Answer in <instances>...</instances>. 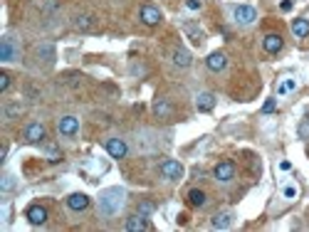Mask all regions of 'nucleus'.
I'll return each mask as SVG.
<instances>
[{
  "label": "nucleus",
  "mask_w": 309,
  "mask_h": 232,
  "mask_svg": "<svg viewBox=\"0 0 309 232\" xmlns=\"http://www.w3.org/2000/svg\"><path fill=\"white\" fill-rule=\"evenodd\" d=\"M282 45H285V40H282L280 35H275V32H270V35L262 37V47H265V52H270V55H277V52L282 50Z\"/></svg>",
  "instance_id": "ddd939ff"
},
{
  "label": "nucleus",
  "mask_w": 309,
  "mask_h": 232,
  "mask_svg": "<svg viewBox=\"0 0 309 232\" xmlns=\"http://www.w3.org/2000/svg\"><path fill=\"white\" fill-rule=\"evenodd\" d=\"M25 218H27V223H30V225L40 228V225H45V223H47V208H45V205H30V208H27V213H25Z\"/></svg>",
  "instance_id": "39448f33"
},
{
  "label": "nucleus",
  "mask_w": 309,
  "mask_h": 232,
  "mask_svg": "<svg viewBox=\"0 0 309 232\" xmlns=\"http://www.w3.org/2000/svg\"><path fill=\"white\" fill-rule=\"evenodd\" d=\"M295 86H297V81H295V79H285V81H280L277 94H287V91H292Z\"/></svg>",
  "instance_id": "5701e85b"
},
{
  "label": "nucleus",
  "mask_w": 309,
  "mask_h": 232,
  "mask_svg": "<svg viewBox=\"0 0 309 232\" xmlns=\"http://www.w3.org/2000/svg\"><path fill=\"white\" fill-rule=\"evenodd\" d=\"M74 27H77L79 32H92V30L97 27V17H94V15H89V12L77 15V17H74Z\"/></svg>",
  "instance_id": "4468645a"
},
{
  "label": "nucleus",
  "mask_w": 309,
  "mask_h": 232,
  "mask_svg": "<svg viewBox=\"0 0 309 232\" xmlns=\"http://www.w3.org/2000/svg\"><path fill=\"white\" fill-rule=\"evenodd\" d=\"M104 149H107V154L112 155V158H117V160L126 158V154H129V146H126L124 139H109V141L104 144Z\"/></svg>",
  "instance_id": "423d86ee"
},
{
  "label": "nucleus",
  "mask_w": 309,
  "mask_h": 232,
  "mask_svg": "<svg viewBox=\"0 0 309 232\" xmlns=\"http://www.w3.org/2000/svg\"><path fill=\"white\" fill-rule=\"evenodd\" d=\"M190 62H193V57H190V52H188V50L178 47V50L173 52V65H176V67H181V70H188V67H190Z\"/></svg>",
  "instance_id": "dca6fc26"
},
{
  "label": "nucleus",
  "mask_w": 309,
  "mask_h": 232,
  "mask_svg": "<svg viewBox=\"0 0 309 232\" xmlns=\"http://www.w3.org/2000/svg\"><path fill=\"white\" fill-rule=\"evenodd\" d=\"M124 230H129V232H144V230H151V225H149L146 215L136 213V215L126 218V223H124Z\"/></svg>",
  "instance_id": "6e6552de"
},
{
  "label": "nucleus",
  "mask_w": 309,
  "mask_h": 232,
  "mask_svg": "<svg viewBox=\"0 0 309 232\" xmlns=\"http://www.w3.org/2000/svg\"><path fill=\"white\" fill-rule=\"evenodd\" d=\"M185 32H188V37H190V42H193V45H198V47H200V45L205 42V32H203V30H198L195 25H185Z\"/></svg>",
  "instance_id": "412c9836"
},
{
  "label": "nucleus",
  "mask_w": 309,
  "mask_h": 232,
  "mask_svg": "<svg viewBox=\"0 0 309 232\" xmlns=\"http://www.w3.org/2000/svg\"><path fill=\"white\" fill-rule=\"evenodd\" d=\"M10 89V75L7 72H0V94H5Z\"/></svg>",
  "instance_id": "a878e982"
},
{
  "label": "nucleus",
  "mask_w": 309,
  "mask_h": 232,
  "mask_svg": "<svg viewBox=\"0 0 309 232\" xmlns=\"http://www.w3.org/2000/svg\"><path fill=\"white\" fill-rule=\"evenodd\" d=\"M185 5H188L190 10H200V5H203V2H200V0H185Z\"/></svg>",
  "instance_id": "7c9ffc66"
},
{
  "label": "nucleus",
  "mask_w": 309,
  "mask_h": 232,
  "mask_svg": "<svg viewBox=\"0 0 309 232\" xmlns=\"http://www.w3.org/2000/svg\"><path fill=\"white\" fill-rule=\"evenodd\" d=\"M122 203H124V190H119V188L107 190L102 195V210H104V215H114L122 208Z\"/></svg>",
  "instance_id": "f257e3e1"
},
{
  "label": "nucleus",
  "mask_w": 309,
  "mask_h": 232,
  "mask_svg": "<svg viewBox=\"0 0 309 232\" xmlns=\"http://www.w3.org/2000/svg\"><path fill=\"white\" fill-rule=\"evenodd\" d=\"M300 136H302V139H309V119H305V121L300 124Z\"/></svg>",
  "instance_id": "bb28decb"
},
{
  "label": "nucleus",
  "mask_w": 309,
  "mask_h": 232,
  "mask_svg": "<svg viewBox=\"0 0 309 232\" xmlns=\"http://www.w3.org/2000/svg\"><path fill=\"white\" fill-rule=\"evenodd\" d=\"M154 210H156V205H154L151 200H141V203H139V213H141V215H146V218H149Z\"/></svg>",
  "instance_id": "b1692460"
},
{
  "label": "nucleus",
  "mask_w": 309,
  "mask_h": 232,
  "mask_svg": "<svg viewBox=\"0 0 309 232\" xmlns=\"http://www.w3.org/2000/svg\"><path fill=\"white\" fill-rule=\"evenodd\" d=\"M280 7H282V10H285V12H287V10H292V0H285V2H282V5H280Z\"/></svg>",
  "instance_id": "473e14b6"
},
{
  "label": "nucleus",
  "mask_w": 309,
  "mask_h": 232,
  "mask_svg": "<svg viewBox=\"0 0 309 232\" xmlns=\"http://www.w3.org/2000/svg\"><path fill=\"white\" fill-rule=\"evenodd\" d=\"M47 160H52V163H57V160H62V154L57 151V149H50L47 151Z\"/></svg>",
  "instance_id": "cd10ccee"
},
{
  "label": "nucleus",
  "mask_w": 309,
  "mask_h": 232,
  "mask_svg": "<svg viewBox=\"0 0 309 232\" xmlns=\"http://www.w3.org/2000/svg\"><path fill=\"white\" fill-rule=\"evenodd\" d=\"M47 139V129L42 126V124H30L27 129H25V141L27 144H40V141H45Z\"/></svg>",
  "instance_id": "0eeeda50"
},
{
  "label": "nucleus",
  "mask_w": 309,
  "mask_h": 232,
  "mask_svg": "<svg viewBox=\"0 0 309 232\" xmlns=\"http://www.w3.org/2000/svg\"><path fill=\"white\" fill-rule=\"evenodd\" d=\"M67 208L74 210V213L87 210V208H89V195H84V193H72V195L67 198Z\"/></svg>",
  "instance_id": "9b49d317"
},
{
  "label": "nucleus",
  "mask_w": 309,
  "mask_h": 232,
  "mask_svg": "<svg viewBox=\"0 0 309 232\" xmlns=\"http://www.w3.org/2000/svg\"><path fill=\"white\" fill-rule=\"evenodd\" d=\"M141 22L144 25H149V27H156L161 20H163V15H161V10L156 7V5H151V2H146V5H141Z\"/></svg>",
  "instance_id": "7ed1b4c3"
},
{
  "label": "nucleus",
  "mask_w": 309,
  "mask_h": 232,
  "mask_svg": "<svg viewBox=\"0 0 309 232\" xmlns=\"http://www.w3.org/2000/svg\"><path fill=\"white\" fill-rule=\"evenodd\" d=\"M213 178L220 180V183H230V180L235 178V163H233V160H220V163H215Z\"/></svg>",
  "instance_id": "f03ea898"
},
{
  "label": "nucleus",
  "mask_w": 309,
  "mask_h": 232,
  "mask_svg": "<svg viewBox=\"0 0 309 232\" xmlns=\"http://www.w3.org/2000/svg\"><path fill=\"white\" fill-rule=\"evenodd\" d=\"M205 65H208L210 72H223L228 67V55L225 52H210L208 60H205Z\"/></svg>",
  "instance_id": "9d476101"
},
{
  "label": "nucleus",
  "mask_w": 309,
  "mask_h": 232,
  "mask_svg": "<svg viewBox=\"0 0 309 232\" xmlns=\"http://www.w3.org/2000/svg\"><path fill=\"white\" fill-rule=\"evenodd\" d=\"M183 165L178 163V160H173V158H168V160H163L161 163V175L163 178H168V180H181L183 178Z\"/></svg>",
  "instance_id": "20e7f679"
},
{
  "label": "nucleus",
  "mask_w": 309,
  "mask_h": 232,
  "mask_svg": "<svg viewBox=\"0 0 309 232\" xmlns=\"http://www.w3.org/2000/svg\"><path fill=\"white\" fill-rule=\"evenodd\" d=\"M195 106H198V111H213V106H215V94H210V91L198 94V96H195Z\"/></svg>",
  "instance_id": "2eb2a0df"
},
{
  "label": "nucleus",
  "mask_w": 309,
  "mask_h": 232,
  "mask_svg": "<svg viewBox=\"0 0 309 232\" xmlns=\"http://www.w3.org/2000/svg\"><path fill=\"white\" fill-rule=\"evenodd\" d=\"M154 114H156L158 119H171L173 109H171V104H168L166 99H156V101H154Z\"/></svg>",
  "instance_id": "f3484780"
},
{
  "label": "nucleus",
  "mask_w": 309,
  "mask_h": 232,
  "mask_svg": "<svg viewBox=\"0 0 309 232\" xmlns=\"http://www.w3.org/2000/svg\"><path fill=\"white\" fill-rule=\"evenodd\" d=\"M295 195H297V190H295L292 185H290V188H285V198H295Z\"/></svg>",
  "instance_id": "2f4dec72"
},
{
  "label": "nucleus",
  "mask_w": 309,
  "mask_h": 232,
  "mask_svg": "<svg viewBox=\"0 0 309 232\" xmlns=\"http://www.w3.org/2000/svg\"><path fill=\"white\" fill-rule=\"evenodd\" d=\"M233 15H235V22H238V25H250V22L257 20V12H255V7H250V5H238V7L233 10Z\"/></svg>",
  "instance_id": "1a4fd4ad"
},
{
  "label": "nucleus",
  "mask_w": 309,
  "mask_h": 232,
  "mask_svg": "<svg viewBox=\"0 0 309 232\" xmlns=\"http://www.w3.org/2000/svg\"><path fill=\"white\" fill-rule=\"evenodd\" d=\"M188 203H190L193 208H203V205L208 203V195H205V190H198V188L188 190Z\"/></svg>",
  "instance_id": "6ab92c4d"
},
{
  "label": "nucleus",
  "mask_w": 309,
  "mask_h": 232,
  "mask_svg": "<svg viewBox=\"0 0 309 232\" xmlns=\"http://www.w3.org/2000/svg\"><path fill=\"white\" fill-rule=\"evenodd\" d=\"M57 129H60L62 136H74V134L79 131V119H77V116H62Z\"/></svg>",
  "instance_id": "f8f14e48"
},
{
  "label": "nucleus",
  "mask_w": 309,
  "mask_h": 232,
  "mask_svg": "<svg viewBox=\"0 0 309 232\" xmlns=\"http://www.w3.org/2000/svg\"><path fill=\"white\" fill-rule=\"evenodd\" d=\"M10 188H12V178H10V175H5V178H2V183H0V190L5 193V190H10Z\"/></svg>",
  "instance_id": "c756f323"
},
{
  "label": "nucleus",
  "mask_w": 309,
  "mask_h": 232,
  "mask_svg": "<svg viewBox=\"0 0 309 232\" xmlns=\"http://www.w3.org/2000/svg\"><path fill=\"white\" fill-rule=\"evenodd\" d=\"M275 106H277V104H275V99H267V101H265V106H262V114H272V111H275Z\"/></svg>",
  "instance_id": "c85d7f7f"
},
{
  "label": "nucleus",
  "mask_w": 309,
  "mask_h": 232,
  "mask_svg": "<svg viewBox=\"0 0 309 232\" xmlns=\"http://www.w3.org/2000/svg\"><path fill=\"white\" fill-rule=\"evenodd\" d=\"M210 225H213L215 230H228V228L233 225V215H230V213H218V215H213Z\"/></svg>",
  "instance_id": "a211bd4d"
},
{
  "label": "nucleus",
  "mask_w": 309,
  "mask_h": 232,
  "mask_svg": "<svg viewBox=\"0 0 309 232\" xmlns=\"http://www.w3.org/2000/svg\"><path fill=\"white\" fill-rule=\"evenodd\" d=\"M12 55H15L12 42H10V40H2V42H0V60H2V62H10Z\"/></svg>",
  "instance_id": "4be33fe9"
},
{
  "label": "nucleus",
  "mask_w": 309,
  "mask_h": 232,
  "mask_svg": "<svg viewBox=\"0 0 309 232\" xmlns=\"http://www.w3.org/2000/svg\"><path fill=\"white\" fill-rule=\"evenodd\" d=\"M17 114H22V106H20V104H10V106H5V116H7V119H12V116H17Z\"/></svg>",
  "instance_id": "393cba45"
},
{
  "label": "nucleus",
  "mask_w": 309,
  "mask_h": 232,
  "mask_svg": "<svg viewBox=\"0 0 309 232\" xmlns=\"http://www.w3.org/2000/svg\"><path fill=\"white\" fill-rule=\"evenodd\" d=\"M292 32H295V37H307L309 35V20L307 17H297V20H292Z\"/></svg>",
  "instance_id": "aec40b11"
}]
</instances>
